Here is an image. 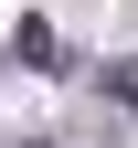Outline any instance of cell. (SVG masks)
I'll return each instance as SVG.
<instances>
[{
  "mask_svg": "<svg viewBox=\"0 0 138 148\" xmlns=\"http://www.w3.org/2000/svg\"><path fill=\"white\" fill-rule=\"evenodd\" d=\"M106 106H138V64H106Z\"/></svg>",
  "mask_w": 138,
  "mask_h": 148,
  "instance_id": "7a4b0ae2",
  "label": "cell"
},
{
  "mask_svg": "<svg viewBox=\"0 0 138 148\" xmlns=\"http://www.w3.org/2000/svg\"><path fill=\"white\" fill-rule=\"evenodd\" d=\"M32 148H43V138H32Z\"/></svg>",
  "mask_w": 138,
  "mask_h": 148,
  "instance_id": "3957f363",
  "label": "cell"
},
{
  "mask_svg": "<svg viewBox=\"0 0 138 148\" xmlns=\"http://www.w3.org/2000/svg\"><path fill=\"white\" fill-rule=\"evenodd\" d=\"M11 53H21L32 74H53V64H64V42H53V21H21V32H11Z\"/></svg>",
  "mask_w": 138,
  "mask_h": 148,
  "instance_id": "6da1fadb",
  "label": "cell"
}]
</instances>
